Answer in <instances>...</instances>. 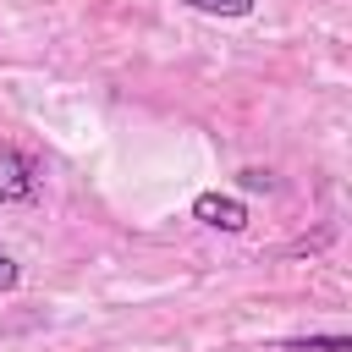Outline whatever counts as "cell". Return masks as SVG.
Instances as JSON below:
<instances>
[{"instance_id": "cell-1", "label": "cell", "mask_w": 352, "mask_h": 352, "mask_svg": "<svg viewBox=\"0 0 352 352\" xmlns=\"http://www.w3.org/2000/svg\"><path fill=\"white\" fill-rule=\"evenodd\" d=\"M28 198H38V165L16 143H0V204H28Z\"/></svg>"}, {"instance_id": "cell-2", "label": "cell", "mask_w": 352, "mask_h": 352, "mask_svg": "<svg viewBox=\"0 0 352 352\" xmlns=\"http://www.w3.org/2000/svg\"><path fill=\"white\" fill-rule=\"evenodd\" d=\"M192 220H204L214 231H242L248 226V204L231 198V192H198L192 198Z\"/></svg>"}, {"instance_id": "cell-3", "label": "cell", "mask_w": 352, "mask_h": 352, "mask_svg": "<svg viewBox=\"0 0 352 352\" xmlns=\"http://www.w3.org/2000/svg\"><path fill=\"white\" fill-rule=\"evenodd\" d=\"M187 11H204V16H248L258 0H182Z\"/></svg>"}, {"instance_id": "cell-4", "label": "cell", "mask_w": 352, "mask_h": 352, "mask_svg": "<svg viewBox=\"0 0 352 352\" xmlns=\"http://www.w3.org/2000/svg\"><path fill=\"white\" fill-rule=\"evenodd\" d=\"M292 352H346L352 341L346 336H314V341H286Z\"/></svg>"}, {"instance_id": "cell-5", "label": "cell", "mask_w": 352, "mask_h": 352, "mask_svg": "<svg viewBox=\"0 0 352 352\" xmlns=\"http://www.w3.org/2000/svg\"><path fill=\"white\" fill-rule=\"evenodd\" d=\"M16 280H22V270H16V258H11V253H0V292H11Z\"/></svg>"}, {"instance_id": "cell-6", "label": "cell", "mask_w": 352, "mask_h": 352, "mask_svg": "<svg viewBox=\"0 0 352 352\" xmlns=\"http://www.w3.org/2000/svg\"><path fill=\"white\" fill-rule=\"evenodd\" d=\"M242 187H248V192H258V187H270V176H264V170H242Z\"/></svg>"}]
</instances>
